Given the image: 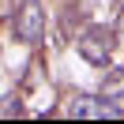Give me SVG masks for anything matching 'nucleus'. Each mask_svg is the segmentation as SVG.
Wrapping results in <instances>:
<instances>
[{"mask_svg": "<svg viewBox=\"0 0 124 124\" xmlns=\"http://www.w3.org/2000/svg\"><path fill=\"white\" fill-rule=\"evenodd\" d=\"M79 56H83L86 64H94V68H101V64L113 60V49H116V30L113 26H86L83 34H79Z\"/></svg>", "mask_w": 124, "mask_h": 124, "instance_id": "obj_1", "label": "nucleus"}, {"mask_svg": "<svg viewBox=\"0 0 124 124\" xmlns=\"http://www.w3.org/2000/svg\"><path fill=\"white\" fill-rule=\"evenodd\" d=\"M11 30L23 45H38L45 38V8L38 0H23L15 11H11Z\"/></svg>", "mask_w": 124, "mask_h": 124, "instance_id": "obj_2", "label": "nucleus"}, {"mask_svg": "<svg viewBox=\"0 0 124 124\" xmlns=\"http://www.w3.org/2000/svg\"><path fill=\"white\" fill-rule=\"evenodd\" d=\"M68 116H71V120H98V116H105V120H109V116H116V113L98 98V94H79V98H71Z\"/></svg>", "mask_w": 124, "mask_h": 124, "instance_id": "obj_3", "label": "nucleus"}, {"mask_svg": "<svg viewBox=\"0 0 124 124\" xmlns=\"http://www.w3.org/2000/svg\"><path fill=\"white\" fill-rule=\"evenodd\" d=\"M98 98L105 101V105L113 109L116 116H124V68L109 71V75L101 79V90H98Z\"/></svg>", "mask_w": 124, "mask_h": 124, "instance_id": "obj_4", "label": "nucleus"}, {"mask_svg": "<svg viewBox=\"0 0 124 124\" xmlns=\"http://www.w3.org/2000/svg\"><path fill=\"white\" fill-rule=\"evenodd\" d=\"M113 30H116V41H124V15L116 19V26H113Z\"/></svg>", "mask_w": 124, "mask_h": 124, "instance_id": "obj_5", "label": "nucleus"}, {"mask_svg": "<svg viewBox=\"0 0 124 124\" xmlns=\"http://www.w3.org/2000/svg\"><path fill=\"white\" fill-rule=\"evenodd\" d=\"M11 11H8V0H0V19H8Z\"/></svg>", "mask_w": 124, "mask_h": 124, "instance_id": "obj_6", "label": "nucleus"}, {"mask_svg": "<svg viewBox=\"0 0 124 124\" xmlns=\"http://www.w3.org/2000/svg\"><path fill=\"white\" fill-rule=\"evenodd\" d=\"M120 8H124V0H120Z\"/></svg>", "mask_w": 124, "mask_h": 124, "instance_id": "obj_7", "label": "nucleus"}]
</instances>
